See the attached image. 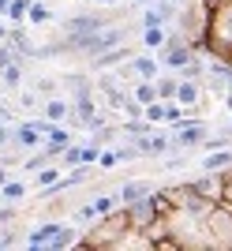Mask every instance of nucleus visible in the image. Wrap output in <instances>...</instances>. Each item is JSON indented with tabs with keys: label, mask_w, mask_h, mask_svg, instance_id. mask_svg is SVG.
I'll return each mask as SVG.
<instances>
[{
	"label": "nucleus",
	"mask_w": 232,
	"mask_h": 251,
	"mask_svg": "<svg viewBox=\"0 0 232 251\" xmlns=\"http://www.w3.org/2000/svg\"><path fill=\"white\" fill-rule=\"evenodd\" d=\"M15 221H19L15 202H4V199H0V229H8V225H15Z\"/></svg>",
	"instance_id": "5701e85b"
},
{
	"label": "nucleus",
	"mask_w": 232,
	"mask_h": 251,
	"mask_svg": "<svg viewBox=\"0 0 232 251\" xmlns=\"http://www.w3.org/2000/svg\"><path fill=\"white\" fill-rule=\"evenodd\" d=\"M206 4H210V8H217V4H225V0H206Z\"/></svg>",
	"instance_id": "72a5a7b5"
},
{
	"label": "nucleus",
	"mask_w": 232,
	"mask_h": 251,
	"mask_svg": "<svg viewBox=\"0 0 232 251\" xmlns=\"http://www.w3.org/2000/svg\"><path fill=\"white\" fill-rule=\"evenodd\" d=\"M229 64H232V56H229Z\"/></svg>",
	"instance_id": "e433bc0d"
},
{
	"label": "nucleus",
	"mask_w": 232,
	"mask_h": 251,
	"mask_svg": "<svg viewBox=\"0 0 232 251\" xmlns=\"http://www.w3.org/2000/svg\"><path fill=\"white\" fill-rule=\"evenodd\" d=\"M176 83H180V75H158V79H154V86H158V98L161 101H172V98H176Z\"/></svg>",
	"instance_id": "dca6fc26"
},
{
	"label": "nucleus",
	"mask_w": 232,
	"mask_h": 251,
	"mask_svg": "<svg viewBox=\"0 0 232 251\" xmlns=\"http://www.w3.org/2000/svg\"><path fill=\"white\" fill-rule=\"evenodd\" d=\"M4 38H8V26H4V23H0V42H4Z\"/></svg>",
	"instance_id": "473e14b6"
},
{
	"label": "nucleus",
	"mask_w": 232,
	"mask_h": 251,
	"mask_svg": "<svg viewBox=\"0 0 232 251\" xmlns=\"http://www.w3.org/2000/svg\"><path fill=\"white\" fill-rule=\"evenodd\" d=\"M60 229V221L56 218H49V221H42V225H38V229L30 232V236H26V244H30V248H45V244L53 240V232Z\"/></svg>",
	"instance_id": "9d476101"
},
{
	"label": "nucleus",
	"mask_w": 232,
	"mask_h": 251,
	"mask_svg": "<svg viewBox=\"0 0 232 251\" xmlns=\"http://www.w3.org/2000/svg\"><path fill=\"white\" fill-rule=\"evenodd\" d=\"M116 206H120V195H97V199H94L97 214H109V210H116Z\"/></svg>",
	"instance_id": "393cba45"
},
{
	"label": "nucleus",
	"mask_w": 232,
	"mask_h": 251,
	"mask_svg": "<svg viewBox=\"0 0 232 251\" xmlns=\"http://www.w3.org/2000/svg\"><path fill=\"white\" fill-rule=\"evenodd\" d=\"M217 202H225V206H232V165L217 173Z\"/></svg>",
	"instance_id": "a211bd4d"
},
{
	"label": "nucleus",
	"mask_w": 232,
	"mask_h": 251,
	"mask_svg": "<svg viewBox=\"0 0 232 251\" xmlns=\"http://www.w3.org/2000/svg\"><path fill=\"white\" fill-rule=\"evenodd\" d=\"M19 240V232H15V225H8V229H0V248H8V244Z\"/></svg>",
	"instance_id": "cd10ccee"
},
{
	"label": "nucleus",
	"mask_w": 232,
	"mask_h": 251,
	"mask_svg": "<svg viewBox=\"0 0 232 251\" xmlns=\"http://www.w3.org/2000/svg\"><path fill=\"white\" fill-rule=\"evenodd\" d=\"M60 165H68V169L83 165V147H75V143H71V147H68V150L60 154Z\"/></svg>",
	"instance_id": "b1692460"
},
{
	"label": "nucleus",
	"mask_w": 232,
	"mask_h": 251,
	"mask_svg": "<svg viewBox=\"0 0 232 251\" xmlns=\"http://www.w3.org/2000/svg\"><path fill=\"white\" fill-rule=\"evenodd\" d=\"M30 4H34V0H11L4 15H8L11 23H23V19H26V11H30Z\"/></svg>",
	"instance_id": "412c9836"
},
{
	"label": "nucleus",
	"mask_w": 232,
	"mask_h": 251,
	"mask_svg": "<svg viewBox=\"0 0 232 251\" xmlns=\"http://www.w3.org/2000/svg\"><path fill=\"white\" fill-rule=\"evenodd\" d=\"M124 210H127V221H131V232H146L150 225L161 218L158 202H154V191L142 195V199H135V202H124Z\"/></svg>",
	"instance_id": "39448f33"
},
{
	"label": "nucleus",
	"mask_w": 232,
	"mask_h": 251,
	"mask_svg": "<svg viewBox=\"0 0 232 251\" xmlns=\"http://www.w3.org/2000/svg\"><path fill=\"white\" fill-rule=\"evenodd\" d=\"M172 101H180L184 109H199V105H206V86H202V79H184V75H180L176 98H172Z\"/></svg>",
	"instance_id": "0eeeda50"
},
{
	"label": "nucleus",
	"mask_w": 232,
	"mask_h": 251,
	"mask_svg": "<svg viewBox=\"0 0 232 251\" xmlns=\"http://www.w3.org/2000/svg\"><path fill=\"white\" fill-rule=\"evenodd\" d=\"M131 236V221H127V210L116 206L109 214H97L90 221V229L79 236V248H94V251H109V248H120V244Z\"/></svg>",
	"instance_id": "f257e3e1"
},
{
	"label": "nucleus",
	"mask_w": 232,
	"mask_h": 251,
	"mask_svg": "<svg viewBox=\"0 0 232 251\" xmlns=\"http://www.w3.org/2000/svg\"><path fill=\"white\" fill-rule=\"evenodd\" d=\"M229 135H232V120H229Z\"/></svg>",
	"instance_id": "c9c22d12"
},
{
	"label": "nucleus",
	"mask_w": 232,
	"mask_h": 251,
	"mask_svg": "<svg viewBox=\"0 0 232 251\" xmlns=\"http://www.w3.org/2000/svg\"><path fill=\"white\" fill-rule=\"evenodd\" d=\"M26 180H4L0 184V199L4 202H26Z\"/></svg>",
	"instance_id": "f8f14e48"
},
{
	"label": "nucleus",
	"mask_w": 232,
	"mask_h": 251,
	"mask_svg": "<svg viewBox=\"0 0 232 251\" xmlns=\"http://www.w3.org/2000/svg\"><path fill=\"white\" fill-rule=\"evenodd\" d=\"M71 244H79V232H75L71 225H64V221H60V229L53 232V240L45 244V248H49V251H60V248H71Z\"/></svg>",
	"instance_id": "ddd939ff"
},
{
	"label": "nucleus",
	"mask_w": 232,
	"mask_h": 251,
	"mask_svg": "<svg viewBox=\"0 0 232 251\" xmlns=\"http://www.w3.org/2000/svg\"><path fill=\"white\" fill-rule=\"evenodd\" d=\"M225 109H229V113H232V90H229V94H225Z\"/></svg>",
	"instance_id": "2f4dec72"
},
{
	"label": "nucleus",
	"mask_w": 232,
	"mask_h": 251,
	"mask_svg": "<svg viewBox=\"0 0 232 251\" xmlns=\"http://www.w3.org/2000/svg\"><path fill=\"white\" fill-rule=\"evenodd\" d=\"M53 165V157H49V150H42V154H30L26 161H23V173H38V169Z\"/></svg>",
	"instance_id": "4be33fe9"
},
{
	"label": "nucleus",
	"mask_w": 232,
	"mask_h": 251,
	"mask_svg": "<svg viewBox=\"0 0 232 251\" xmlns=\"http://www.w3.org/2000/svg\"><path fill=\"white\" fill-rule=\"evenodd\" d=\"M206 229H210V244L221 251H232V206L217 202V206L206 214Z\"/></svg>",
	"instance_id": "20e7f679"
},
{
	"label": "nucleus",
	"mask_w": 232,
	"mask_h": 251,
	"mask_svg": "<svg viewBox=\"0 0 232 251\" xmlns=\"http://www.w3.org/2000/svg\"><path fill=\"white\" fill-rule=\"evenodd\" d=\"M23 75H26V72H23V60H11L8 68L0 72V83L8 86V90H19V86H23Z\"/></svg>",
	"instance_id": "2eb2a0df"
},
{
	"label": "nucleus",
	"mask_w": 232,
	"mask_h": 251,
	"mask_svg": "<svg viewBox=\"0 0 232 251\" xmlns=\"http://www.w3.org/2000/svg\"><path fill=\"white\" fill-rule=\"evenodd\" d=\"M94 4H97V8H113L116 0H94Z\"/></svg>",
	"instance_id": "7c9ffc66"
},
{
	"label": "nucleus",
	"mask_w": 232,
	"mask_h": 251,
	"mask_svg": "<svg viewBox=\"0 0 232 251\" xmlns=\"http://www.w3.org/2000/svg\"><path fill=\"white\" fill-rule=\"evenodd\" d=\"M0 120H4V124H11V109H8V105H0Z\"/></svg>",
	"instance_id": "c756f323"
},
{
	"label": "nucleus",
	"mask_w": 232,
	"mask_h": 251,
	"mask_svg": "<svg viewBox=\"0 0 232 251\" xmlns=\"http://www.w3.org/2000/svg\"><path fill=\"white\" fill-rule=\"evenodd\" d=\"M206 52L217 60L232 56V0L210 8V30H206Z\"/></svg>",
	"instance_id": "7ed1b4c3"
},
{
	"label": "nucleus",
	"mask_w": 232,
	"mask_h": 251,
	"mask_svg": "<svg viewBox=\"0 0 232 251\" xmlns=\"http://www.w3.org/2000/svg\"><path fill=\"white\" fill-rule=\"evenodd\" d=\"M60 86L71 90V98H83V94H94V83L86 75H60Z\"/></svg>",
	"instance_id": "9b49d317"
},
{
	"label": "nucleus",
	"mask_w": 232,
	"mask_h": 251,
	"mask_svg": "<svg viewBox=\"0 0 232 251\" xmlns=\"http://www.w3.org/2000/svg\"><path fill=\"white\" fill-rule=\"evenodd\" d=\"M180 34H184V42L191 45L195 52H206V30H210V4L206 0H187V4H180L176 19H172Z\"/></svg>",
	"instance_id": "f03ea898"
},
{
	"label": "nucleus",
	"mask_w": 232,
	"mask_h": 251,
	"mask_svg": "<svg viewBox=\"0 0 232 251\" xmlns=\"http://www.w3.org/2000/svg\"><path fill=\"white\" fill-rule=\"evenodd\" d=\"M97 154H101V147H97L94 139H90V143L83 147V165H94V161H97Z\"/></svg>",
	"instance_id": "bb28decb"
},
{
	"label": "nucleus",
	"mask_w": 232,
	"mask_h": 251,
	"mask_svg": "<svg viewBox=\"0 0 232 251\" xmlns=\"http://www.w3.org/2000/svg\"><path fill=\"white\" fill-rule=\"evenodd\" d=\"M26 19L38 23V26H42V23H53V8H49V4H42V0H34L30 11H26Z\"/></svg>",
	"instance_id": "6ab92c4d"
},
{
	"label": "nucleus",
	"mask_w": 232,
	"mask_h": 251,
	"mask_svg": "<svg viewBox=\"0 0 232 251\" xmlns=\"http://www.w3.org/2000/svg\"><path fill=\"white\" fill-rule=\"evenodd\" d=\"M139 38H142V49H161L165 38H169V26H142Z\"/></svg>",
	"instance_id": "4468645a"
},
{
	"label": "nucleus",
	"mask_w": 232,
	"mask_h": 251,
	"mask_svg": "<svg viewBox=\"0 0 232 251\" xmlns=\"http://www.w3.org/2000/svg\"><path fill=\"white\" fill-rule=\"evenodd\" d=\"M11 60H23V56H19V52H15V49H11L8 42H0V72H4V68H8Z\"/></svg>",
	"instance_id": "a878e982"
},
{
	"label": "nucleus",
	"mask_w": 232,
	"mask_h": 251,
	"mask_svg": "<svg viewBox=\"0 0 232 251\" xmlns=\"http://www.w3.org/2000/svg\"><path fill=\"white\" fill-rule=\"evenodd\" d=\"M172 4H176V8H180V4H187V0H172Z\"/></svg>",
	"instance_id": "f704fd0d"
},
{
	"label": "nucleus",
	"mask_w": 232,
	"mask_h": 251,
	"mask_svg": "<svg viewBox=\"0 0 232 251\" xmlns=\"http://www.w3.org/2000/svg\"><path fill=\"white\" fill-rule=\"evenodd\" d=\"M150 191H154L150 180H124V188L116 191V195H120V206H124V202H135V199H142V195H150Z\"/></svg>",
	"instance_id": "1a4fd4ad"
},
{
	"label": "nucleus",
	"mask_w": 232,
	"mask_h": 251,
	"mask_svg": "<svg viewBox=\"0 0 232 251\" xmlns=\"http://www.w3.org/2000/svg\"><path fill=\"white\" fill-rule=\"evenodd\" d=\"M232 165V150L229 147H217V150H206L202 157V173H221V169Z\"/></svg>",
	"instance_id": "6e6552de"
},
{
	"label": "nucleus",
	"mask_w": 232,
	"mask_h": 251,
	"mask_svg": "<svg viewBox=\"0 0 232 251\" xmlns=\"http://www.w3.org/2000/svg\"><path fill=\"white\" fill-rule=\"evenodd\" d=\"M169 135H172V147L191 150V147H199L202 139H206V124H202V120H180V124L169 127Z\"/></svg>",
	"instance_id": "423d86ee"
},
{
	"label": "nucleus",
	"mask_w": 232,
	"mask_h": 251,
	"mask_svg": "<svg viewBox=\"0 0 232 251\" xmlns=\"http://www.w3.org/2000/svg\"><path fill=\"white\" fill-rule=\"evenodd\" d=\"M8 143H11V124L0 120V147H8Z\"/></svg>",
	"instance_id": "c85d7f7f"
},
{
	"label": "nucleus",
	"mask_w": 232,
	"mask_h": 251,
	"mask_svg": "<svg viewBox=\"0 0 232 251\" xmlns=\"http://www.w3.org/2000/svg\"><path fill=\"white\" fill-rule=\"evenodd\" d=\"M142 116H146L150 124H165V120H169V101H150V105H142Z\"/></svg>",
	"instance_id": "f3484780"
},
{
	"label": "nucleus",
	"mask_w": 232,
	"mask_h": 251,
	"mask_svg": "<svg viewBox=\"0 0 232 251\" xmlns=\"http://www.w3.org/2000/svg\"><path fill=\"white\" fill-rule=\"evenodd\" d=\"M34 176H38V180H34L38 188H53L56 180H60V173H56V161H53V165H45V169H38Z\"/></svg>",
	"instance_id": "aec40b11"
}]
</instances>
